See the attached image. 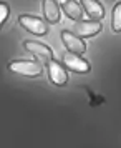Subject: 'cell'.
<instances>
[{
	"instance_id": "cell-1",
	"label": "cell",
	"mask_w": 121,
	"mask_h": 148,
	"mask_svg": "<svg viewBox=\"0 0 121 148\" xmlns=\"http://www.w3.org/2000/svg\"><path fill=\"white\" fill-rule=\"evenodd\" d=\"M8 68L15 73L25 75V77H38L43 72L41 62H30V60H20V62H12Z\"/></svg>"
},
{
	"instance_id": "cell-2",
	"label": "cell",
	"mask_w": 121,
	"mask_h": 148,
	"mask_svg": "<svg viewBox=\"0 0 121 148\" xmlns=\"http://www.w3.org/2000/svg\"><path fill=\"white\" fill-rule=\"evenodd\" d=\"M63 63L71 72H76V73H86V72H90V63L85 58H81L78 53H73L70 50L63 55Z\"/></svg>"
},
{
	"instance_id": "cell-3",
	"label": "cell",
	"mask_w": 121,
	"mask_h": 148,
	"mask_svg": "<svg viewBox=\"0 0 121 148\" xmlns=\"http://www.w3.org/2000/svg\"><path fill=\"white\" fill-rule=\"evenodd\" d=\"M20 25L23 28H27L28 32H32L35 35H45L47 34V23L43 20H40L38 17H32V15H20Z\"/></svg>"
},
{
	"instance_id": "cell-4",
	"label": "cell",
	"mask_w": 121,
	"mask_h": 148,
	"mask_svg": "<svg viewBox=\"0 0 121 148\" xmlns=\"http://www.w3.org/2000/svg\"><path fill=\"white\" fill-rule=\"evenodd\" d=\"M61 40L65 43V47H67L70 52H73V53L81 55V53H85V50H86L85 42L81 40L76 34H71V32H68V30L61 32Z\"/></svg>"
},
{
	"instance_id": "cell-5",
	"label": "cell",
	"mask_w": 121,
	"mask_h": 148,
	"mask_svg": "<svg viewBox=\"0 0 121 148\" xmlns=\"http://www.w3.org/2000/svg\"><path fill=\"white\" fill-rule=\"evenodd\" d=\"M23 47L27 48L30 53H33L38 60L43 63V62H50L52 60V57H53V53H52V50L47 47V45H43V43H37V42H32V40H27L25 43H23Z\"/></svg>"
},
{
	"instance_id": "cell-6",
	"label": "cell",
	"mask_w": 121,
	"mask_h": 148,
	"mask_svg": "<svg viewBox=\"0 0 121 148\" xmlns=\"http://www.w3.org/2000/svg\"><path fill=\"white\" fill-rule=\"evenodd\" d=\"M101 30V23L98 20H85V22H76L73 25V32L78 37H93Z\"/></svg>"
},
{
	"instance_id": "cell-7",
	"label": "cell",
	"mask_w": 121,
	"mask_h": 148,
	"mask_svg": "<svg viewBox=\"0 0 121 148\" xmlns=\"http://www.w3.org/2000/svg\"><path fill=\"white\" fill-rule=\"evenodd\" d=\"M47 68H48V78L52 80V83H55V85H65L67 83L68 75L65 72V68L61 67L58 62L50 60Z\"/></svg>"
},
{
	"instance_id": "cell-8",
	"label": "cell",
	"mask_w": 121,
	"mask_h": 148,
	"mask_svg": "<svg viewBox=\"0 0 121 148\" xmlns=\"http://www.w3.org/2000/svg\"><path fill=\"white\" fill-rule=\"evenodd\" d=\"M81 5L85 7V10H86V14L90 18H94V20L103 18L105 8H103V5H101L98 0H81Z\"/></svg>"
},
{
	"instance_id": "cell-9",
	"label": "cell",
	"mask_w": 121,
	"mask_h": 148,
	"mask_svg": "<svg viewBox=\"0 0 121 148\" xmlns=\"http://www.w3.org/2000/svg\"><path fill=\"white\" fill-rule=\"evenodd\" d=\"M43 12L50 23L60 22V7L55 0H43Z\"/></svg>"
},
{
	"instance_id": "cell-10",
	"label": "cell",
	"mask_w": 121,
	"mask_h": 148,
	"mask_svg": "<svg viewBox=\"0 0 121 148\" xmlns=\"http://www.w3.org/2000/svg\"><path fill=\"white\" fill-rule=\"evenodd\" d=\"M63 10H65V14L70 17V18H73V20H80L81 18V7L76 3V0H67L65 3H63Z\"/></svg>"
},
{
	"instance_id": "cell-11",
	"label": "cell",
	"mask_w": 121,
	"mask_h": 148,
	"mask_svg": "<svg viewBox=\"0 0 121 148\" xmlns=\"http://www.w3.org/2000/svg\"><path fill=\"white\" fill-rule=\"evenodd\" d=\"M113 30L121 32V3H116L113 8Z\"/></svg>"
},
{
	"instance_id": "cell-12",
	"label": "cell",
	"mask_w": 121,
	"mask_h": 148,
	"mask_svg": "<svg viewBox=\"0 0 121 148\" xmlns=\"http://www.w3.org/2000/svg\"><path fill=\"white\" fill-rule=\"evenodd\" d=\"M7 17H8V7L5 3H0V23H3L7 20Z\"/></svg>"
},
{
	"instance_id": "cell-13",
	"label": "cell",
	"mask_w": 121,
	"mask_h": 148,
	"mask_svg": "<svg viewBox=\"0 0 121 148\" xmlns=\"http://www.w3.org/2000/svg\"><path fill=\"white\" fill-rule=\"evenodd\" d=\"M58 2H60L61 5H63V3H65V2H67V0H58Z\"/></svg>"
}]
</instances>
